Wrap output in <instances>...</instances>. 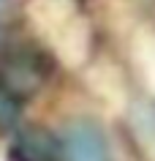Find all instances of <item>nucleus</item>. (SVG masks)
Wrapping results in <instances>:
<instances>
[{
    "instance_id": "obj_1",
    "label": "nucleus",
    "mask_w": 155,
    "mask_h": 161,
    "mask_svg": "<svg viewBox=\"0 0 155 161\" xmlns=\"http://www.w3.org/2000/svg\"><path fill=\"white\" fill-rule=\"evenodd\" d=\"M46 76H49V60L41 49L30 44L8 49L0 60V87L17 101L33 96Z\"/></svg>"
},
{
    "instance_id": "obj_5",
    "label": "nucleus",
    "mask_w": 155,
    "mask_h": 161,
    "mask_svg": "<svg viewBox=\"0 0 155 161\" xmlns=\"http://www.w3.org/2000/svg\"><path fill=\"white\" fill-rule=\"evenodd\" d=\"M6 6H8V0H0V22H3V17H6Z\"/></svg>"
},
{
    "instance_id": "obj_2",
    "label": "nucleus",
    "mask_w": 155,
    "mask_h": 161,
    "mask_svg": "<svg viewBox=\"0 0 155 161\" xmlns=\"http://www.w3.org/2000/svg\"><path fill=\"white\" fill-rule=\"evenodd\" d=\"M60 142L63 161H112L106 134L93 120H74Z\"/></svg>"
},
{
    "instance_id": "obj_4",
    "label": "nucleus",
    "mask_w": 155,
    "mask_h": 161,
    "mask_svg": "<svg viewBox=\"0 0 155 161\" xmlns=\"http://www.w3.org/2000/svg\"><path fill=\"white\" fill-rule=\"evenodd\" d=\"M17 118H19V104H17V98L8 96L3 87H0V134H3V131H8V128H14Z\"/></svg>"
},
{
    "instance_id": "obj_3",
    "label": "nucleus",
    "mask_w": 155,
    "mask_h": 161,
    "mask_svg": "<svg viewBox=\"0 0 155 161\" xmlns=\"http://www.w3.org/2000/svg\"><path fill=\"white\" fill-rule=\"evenodd\" d=\"M14 161H63V142L46 128H25L11 145Z\"/></svg>"
}]
</instances>
